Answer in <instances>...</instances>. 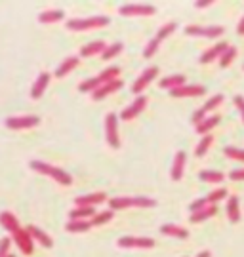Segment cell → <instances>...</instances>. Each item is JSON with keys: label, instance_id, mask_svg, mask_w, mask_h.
<instances>
[{"label": "cell", "instance_id": "6da1fadb", "mask_svg": "<svg viewBox=\"0 0 244 257\" xmlns=\"http://www.w3.org/2000/svg\"><path fill=\"white\" fill-rule=\"evenodd\" d=\"M29 168H31L33 172H36V174L52 177L55 183L65 185V187H69V185L72 183V177L69 172H65L63 168H57V166H54V164H48V162H44V160H36V158H33V160L29 162Z\"/></svg>", "mask_w": 244, "mask_h": 257}, {"label": "cell", "instance_id": "7a4b0ae2", "mask_svg": "<svg viewBox=\"0 0 244 257\" xmlns=\"http://www.w3.org/2000/svg\"><path fill=\"white\" fill-rule=\"evenodd\" d=\"M118 73H120V67H117V65H111V67H107L105 71L98 73L96 76H90V78L82 80V82L78 84V92H82V93L90 92L92 93L94 90H98L100 86H103V84L111 82V80H117Z\"/></svg>", "mask_w": 244, "mask_h": 257}, {"label": "cell", "instance_id": "3957f363", "mask_svg": "<svg viewBox=\"0 0 244 257\" xmlns=\"http://www.w3.org/2000/svg\"><path fill=\"white\" fill-rule=\"evenodd\" d=\"M156 200L151 196H115L109 200V210H128V208H154Z\"/></svg>", "mask_w": 244, "mask_h": 257}, {"label": "cell", "instance_id": "277c9868", "mask_svg": "<svg viewBox=\"0 0 244 257\" xmlns=\"http://www.w3.org/2000/svg\"><path fill=\"white\" fill-rule=\"evenodd\" d=\"M111 23L109 16H90V18H72L67 21V29L80 33V31H92V29L107 27Z\"/></svg>", "mask_w": 244, "mask_h": 257}, {"label": "cell", "instance_id": "5b68a950", "mask_svg": "<svg viewBox=\"0 0 244 257\" xmlns=\"http://www.w3.org/2000/svg\"><path fill=\"white\" fill-rule=\"evenodd\" d=\"M105 139L111 149H120V134H118V116L115 112H107L105 116Z\"/></svg>", "mask_w": 244, "mask_h": 257}, {"label": "cell", "instance_id": "8992f818", "mask_svg": "<svg viewBox=\"0 0 244 257\" xmlns=\"http://www.w3.org/2000/svg\"><path fill=\"white\" fill-rule=\"evenodd\" d=\"M183 33L187 37L219 38L225 33V27H221V25H208V27H204V25H187V27L183 29Z\"/></svg>", "mask_w": 244, "mask_h": 257}, {"label": "cell", "instance_id": "52a82bcc", "mask_svg": "<svg viewBox=\"0 0 244 257\" xmlns=\"http://www.w3.org/2000/svg\"><path fill=\"white\" fill-rule=\"evenodd\" d=\"M40 124V116L36 114H21V116H8L4 118V126L10 130H29Z\"/></svg>", "mask_w": 244, "mask_h": 257}, {"label": "cell", "instance_id": "ba28073f", "mask_svg": "<svg viewBox=\"0 0 244 257\" xmlns=\"http://www.w3.org/2000/svg\"><path fill=\"white\" fill-rule=\"evenodd\" d=\"M118 14L124 18H145L156 14V8L151 4H122L118 8Z\"/></svg>", "mask_w": 244, "mask_h": 257}, {"label": "cell", "instance_id": "9c48e42d", "mask_svg": "<svg viewBox=\"0 0 244 257\" xmlns=\"http://www.w3.org/2000/svg\"><path fill=\"white\" fill-rule=\"evenodd\" d=\"M156 76H158V67H156V65L147 67L143 73L139 74L136 80H134V84H132V92L136 93V95H143V90L149 86V84L153 82Z\"/></svg>", "mask_w": 244, "mask_h": 257}, {"label": "cell", "instance_id": "30bf717a", "mask_svg": "<svg viewBox=\"0 0 244 257\" xmlns=\"http://www.w3.org/2000/svg\"><path fill=\"white\" fill-rule=\"evenodd\" d=\"M223 99H225V97H223V93H216V95H212L210 99H206V103H204L200 109H197L195 112H193V114H191V122L197 126L200 120L206 118V114H208L210 110L217 109V107L223 103Z\"/></svg>", "mask_w": 244, "mask_h": 257}, {"label": "cell", "instance_id": "8fae6325", "mask_svg": "<svg viewBox=\"0 0 244 257\" xmlns=\"http://www.w3.org/2000/svg\"><path fill=\"white\" fill-rule=\"evenodd\" d=\"M118 248H128V249H145V248H153L154 240L149 236H120L117 240Z\"/></svg>", "mask_w": 244, "mask_h": 257}, {"label": "cell", "instance_id": "7c38bea8", "mask_svg": "<svg viewBox=\"0 0 244 257\" xmlns=\"http://www.w3.org/2000/svg\"><path fill=\"white\" fill-rule=\"evenodd\" d=\"M12 236V242L18 246L19 251H23L25 255H31L33 253V249H35V242H33V238H31V234L27 232V229H18L14 234H10Z\"/></svg>", "mask_w": 244, "mask_h": 257}, {"label": "cell", "instance_id": "4fadbf2b", "mask_svg": "<svg viewBox=\"0 0 244 257\" xmlns=\"http://www.w3.org/2000/svg\"><path fill=\"white\" fill-rule=\"evenodd\" d=\"M147 103H149L147 95H137L136 99L130 103L128 107H124V109H122V112H120V116H118V118H122V120H134L136 116H139V114L143 112L145 107H147Z\"/></svg>", "mask_w": 244, "mask_h": 257}, {"label": "cell", "instance_id": "5bb4252c", "mask_svg": "<svg viewBox=\"0 0 244 257\" xmlns=\"http://www.w3.org/2000/svg\"><path fill=\"white\" fill-rule=\"evenodd\" d=\"M170 95L172 97H200L206 93V88L202 84H183L180 88H174L170 90Z\"/></svg>", "mask_w": 244, "mask_h": 257}, {"label": "cell", "instance_id": "9a60e30c", "mask_svg": "<svg viewBox=\"0 0 244 257\" xmlns=\"http://www.w3.org/2000/svg\"><path fill=\"white\" fill-rule=\"evenodd\" d=\"M122 86H124V82H122L120 78H117V80H111V82H107V84H103V86H100L98 90H94V92H92V99H94V101H100V99H105V97H109L111 93L118 92V90H120Z\"/></svg>", "mask_w": 244, "mask_h": 257}, {"label": "cell", "instance_id": "2e32d148", "mask_svg": "<svg viewBox=\"0 0 244 257\" xmlns=\"http://www.w3.org/2000/svg\"><path fill=\"white\" fill-rule=\"evenodd\" d=\"M107 202V194L105 193H90V194H80L74 198V206H88V208H96L100 204Z\"/></svg>", "mask_w": 244, "mask_h": 257}, {"label": "cell", "instance_id": "e0dca14e", "mask_svg": "<svg viewBox=\"0 0 244 257\" xmlns=\"http://www.w3.org/2000/svg\"><path fill=\"white\" fill-rule=\"evenodd\" d=\"M185 162H187L185 151H178V153L174 155V162H172V168H170V179H172V181H180L181 177H183Z\"/></svg>", "mask_w": 244, "mask_h": 257}, {"label": "cell", "instance_id": "ac0fdd59", "mask_svg": "<svg viewBox=\"0 0 244 257\" xmlns=\"http://www.w3.org/2000/svg\"><path fill=\"white\" fill-rule=\"evenodd\" d=\"M229 46L227 42H216L214 46H210L208 50H204L199 57V63L200 65H206V63H212V61H216L219 59V55L225 52V48Z\"/></svg>", "mask_w": 244, "mask_h": 257}, {"label": "cell", "instance_id": "d6986e66", "mask_svg": "<svg viewBox=\"0 0 244 257\" xmlns=\"http://www.w3.org/2000/svg\"><path fill=\"white\" fill-rule=\"evenodd\" d=\"M50 78H52V74L48 73V71L38 73V76L35 78L33 86H31V97H33V99L42 97V93L46 92V88H48V84H50Z\"/></svg>", "mask_w": 244, "mask_h": 257}, {"label": "cell", "instance_id": "ffe728a7", "mask_svg": "<svg viewBox=\"0 0 244 257\" xmlns=\"http://www.w3.org/2000/svg\"><path fill=\"white\" fill-rule=\"evenodd\" d=\"M78 63H80V57H78V55H69V57H65L63 61L57 65L54 76L55 78H63V76H67L71 71H74V69L78 67Z\"/></svg>", "mask_w": 244, "mask_h": 257}, {"label": "cell", "instance_id": "44dd1931", "mask_svg": "<svg viewBox=\"0 0 244 257\" xmlns=\"http://www.w3.org/2000/svg\"><path fill=\"white\" fill-rule=\"evenodd\" d=\"M27 232L31 234L33 242H38L40 246H44V248H52V246H54V240H52V236H50L48 232H44L40 227H36V225H29Z\"/></svg>", "mask_w": 244, "mask_h": 257}, {"label": "cell", "instance_id": "7402d4cb", "mask_svg": "<svg viewBox=\"0 0 244 257\" xmlns=\"http://www.w3.org/2000/svg\"><path fill=\"white\" fill-rule=\"evenodd\" d=\"M0 225H2V229L4 230H8V234H14L18 229H21L18 217L8 210L0 211Z\"/></svg>", "mask_w": 244, "mask_h": 257}, {"label": "cell", "instance_id": "603a6c76", "mask_svg": "<svg viewBox=\"0 0 244 257\" xmlns=\"http://www.w3.org/2000/svg\"><path fill=\"white\" fill-rule=\"evenodd\" d=\"M227 217L231 223H238L240 221V202L236 194H229L227 196Z\"/></svg>", "mask_w": 244, "mask_h": 257}, {"label": "cell", "instance_id": "cb8c5ba5", "mask_svg": "<svg viewBox=\"0 0 244 257\" xmlns=\"http://www.w3.org/2000/svg\"><path fill=\"white\" fill-rule=\"evenodd\" d=\"M107 46V42L105 40H92L88 42L86 46L80 48V52H78V57H92V55H101V52L105 50Z\"/></svg>", "mask_w": 244, "mask_h": 257}, {"label": "cell", "instance_id": "d4e9b609", "mask_svg": "<svg viewBox=\"0 0 244 257\" xmlns=\"http://www.w3.org/2000/svg\"><path fill=\"white\" fill-rule=\"evenodd\" d=\"M160 232L166 234V236H174V238H180V240H185L189 236V230L185 229V227L174 225V223H164V225H160Z\"/></svg>", "mask_w": 244, "mask_h": 257}, {"label": "cell", "instance_id": "484cf974", "mask_svg": "<svg viewBox=\"0 0 244 257\" xmlns=\"http://www.w3.org/2000/svg\"><path fill=\"white\" fill-rule=\"evenodd\" d=\"M219 120H221V116H219V114H212V116H206V118L200 120L199 124L195 126V130H197V134H200V136H206V134H210V132H212V130H214L217 124H219Z\"/></svg>", "mask_w": 244, "mask_h": 257}, {"label": "cell", "instance_id": "4316f807", "mask_svg": "<svg viewBox=\"0 0 244 257\" xmlns=\"http://www.w3.org/2000/svg\"><path fill=\"white\" fill-rule=\"evenodd\" d=\"M65 18V12L59 8L55 10H44V12H40L38 14V21L40 23H44V25H48V23H57V21H61V19Z\"/></svg>", "mask_w": 244, "mask_h": 257}, {"label": "cell", "instance_id": "83f0119b", "mask_svg": "<svg viewBox=\"0 0 244 257\" xmlns=\"http://www.w3.org/2000/svg\"><path fill=\"white\" fill-rule=\"evenodd\" d=\"M217 213V206H206V208H202V210H197L189 213V221L191 223H202V221L210 219V217H214Z\"/></svg>", "mask_w": 244, "mask_h": 257}, {"label": "cell", "instance_id": "f1b7e54d", "mask_svg": "<svg viewBox=\"0 0 244 257\" xmlns=\"http://www.w3.org/2000/svg\"><path fill=\"white\" fill-rule=\"evenodd\" d=\"M183 84H185V74L176 73V74H168V76H164L158 86L170 92V90H174V88H180V86H183Z\"/></svg>", "mask_w": 244, "mask_h": 257}, {"label": "cell", "instance_id": "f546056e", "mask_svg": "<svg viewBox=\"0 0 244 257\" xmlns=\"http://www.w3.org/2000/svg\"><path fill=\"white\" fill-rule=\"evenodd\" d=\"M96 210L88 208V206H74L72 210H69V219H86L90 221L94 217Z\"/></svg>", "mask_w": 244, "mask_h": 257}, {"label": "cell", "instance_id": "4dcf8cb0", "mask_svg": "<svg viewBox=\"0 0 244 257\" xmlns=\"http://www.w3.org/2000/svg\"><path fill=\"white\" fill-rule=\"evenodd\" d=\"M199 179L204 181V183H221L225 179V174L223 172H216V170H200Z\"/></svg>", "mask_w": 244, "mask_h": 257}, {"label": "cell", "instance_id": "1f68e13d", "mask_svg": "<svg viewBox=\"0 0 244 257\" xmlns=\"http://www.w3.org/2000/svg\"><path fill=\"white\" fill-rule=\"evenodd\" d=\"M90 229H92V223L86 219H69L67 225H65L67 232H86V230Z\"/></svg>", "mask_w": 244, "mask_h": 257}, {"label": "cell", "instance_id": "d6a6232c", "mask_svg": "<svg viewBox=\"0 0 244 257\" xmlns=\"http://www.w3.org/2000/svg\"><path fill=\"white\" fill-rule=\"evenodd\" d=\"M113 217H115V211H113V210L96 211V213H94V217L90 219V223H92V227H101V225L109 223Z\"/></svg>", "mask_w": 244, "mask_h": 257}, {"label": "cell", "instance_id": "836d02e7", "mask_svg": "<svg viewBox=\"0 0 244 257\" xmlns=\"http://www.w3.org/2000/svg\"><path fill=\"white\" fill-rule=\"evenodd\" d=\"M212 143H214V136H212V134L202 136L199 141V145H197V149H195V156H199V158L206 156V153H208L210 147H212Z\"/></svg>", "mask_w": 244, "mask_h": 257}, {"label": "cell", "instance_id": "e575fe53", "mask_svg": "<svg viewBox=\"0 0 244 257\" xmlns=\"http://www.w3.org/2000/svg\"><path fill=\"white\" fill-rule=\"evenodd\" d=\"M236 55H238V52H236V48L229 44V46L225 48V52H223V54L219 55L217 63H219V67H223V69H225V67H229V65H231L233 61H235Z\"/></svg>", "mask_w": 244, "mask_h": 257}, {"label": "cell", "instance_id": "d590c367", "mask_svg": "<svg viewBox=\"0 0 244 257\" xmlns=\"http://www.w3.org/2000/svg\"><path fill=\"white\" fill-rule=\"evenodd\" d=\"M122 50H124V44H122V42H111V44H107V46H105V50L101 52V59L109 61V59L117 57Z\"/></svg>", "mask_w": 244, "mask_h": 257}, {"label": "cell", "instance_id": "8d00e7d4", "mask_svg": "<svg viewBox=\"0 0 244 257\" xmlns=\"http://www.w3.org/2000/svg\"><path fill=\"white\" fill-rule=\"evenodd\" d=\"M176 27H178V23H176V21H166V23H164L162 27H160L158 31H156V35H154V38L162 42L164 38H168V37H170V35L174 33V31H176Z\"/></svg>", "mask_w": 244, "mask_h": 257}, {"label": "cell", "instance_id": "74e56055", "mask_svg": "<svg viewBox=\"0 0 244 257\" xmlns=\"http://www.w3.org/2000/svg\"><path fill=\"white\" fill-rule=\"evenodd\" d=\"M227 189L225 187H219V189H216V191H212L210 194H206L204 198H206V202H208V206H217V202L219 200H223L227 196Z\"/></svg>", "mask_w": 244, "mask_h": 257}, {"label": "cell", "instance_id": "f35d334b", "mask_svg": "<svg viewBox=\"0 0 244 257\" xmlns=\"http://www.w3.org/2000/svg\"><path fill=\"white\" fill-rule=\"evenodd\" d=\"M223 153H225V156H227V158H231V160L244 162V149L233 147V145H227V147L223 149Z\"/></svg>", "mask_w": 244, "mask_h": 257}, {"label": "cell", "instance_id": "ab89813d", "mask_svg": "<svg viewBox=\"0 0 244 257\" xmlns=\"http://www.w3.org/2000/svg\"><path fill=\"white\" fill-rule=\"evenodd\" d=\"M158 48H160V40H156V38H151L143 48V57L145 59H149V57H153L156 52H158Z\"/></svg>", "mask_w": 244, "mask_h": 257}, {"label": "cell", "instance_id": "60d3db41", "mask_svg": "<svg viewBox=\"0 0 244 257\" xmlns=\"http://www.w3.org/2000/svg\"><path fill=\"white\" fill-rule=\"evenodd\" d=\"M12 236H4V238H0V257H8L10 255V248H12Z\"/></svg>", "mask_w": 244, "mask_h": 257}, {"label": "cell", "instance_id": "b9f144b4", "mask_svg": "<svg viewBox=\"0 0 244 257\" xmlns=\"http://www.w3.org/2000/svg\"><path fill=\"white\" fill-rule=\"evenodd\" d=\"M233 103H235V109L238 110V114H240V118H242V122H244V97L242 95H235Z\"/></svg>", "mask_w": 244, "mask_h": 257}, {"label": "cell", "instance_id": "7bdbcfd3", "mask_svg": "<svg viewBox=\"0 0 244 257\" xmlns=\"http://www.w3.org/2000/svg\"><path fill=\"white\" fill-rule=\"evenodd\" d=\"M229 179H233V181H244V168H236L233 172H229Z\"/></svg>", "mask_w": 244, "mask_h": 257}, {"label": "cell", "instance_id": "ee69618b", "mask_svg": "<svg viewBox=\"0 0 244 257\" xmlns=\"http://www.w3.org/2000/svg\"><path fill=\"white\" fill-rule=\"evenodd\" d=\"M212 4H214V0H197V2H195V8H199V10L210 8Z\"/></svg>", "mask_w": 244, "mask_h": 257}, {"label": "cell", "instance_id": "f6af8a7d", "mask_svg": "<svg viewBox=\"0 0 244 257\" xmlns=\"http://www.w3.org/2000/svg\"><path fill=\"white\" fill-rule=\"evenodd\" d=\"M236 33H238V35H244V16L240 18V21L236 23Z\"/></svg>", "mask_w": 244, "mask_h": 257}, {"label": "cell", "instance_id": "bcb514c9", "mask_svg": "<svg viewBox=\"0 0 244 257\" xmlns=\"http://www.w3.org/2000/svg\"><path fill=\"white\" fill-rule=\"evenodd\" d=\"M195 257H212V251H210V249H202L199 255H195Z\"/></svg>", "mask_w": 244, "mask_h": 257}]
</instances>
